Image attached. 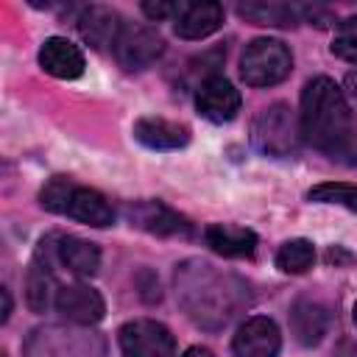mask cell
<instances>
[{
    "mask_svg": "<svg viewBox=\"0 0 357 357\" xmlns=\"http://www.w3.org/2000/svg\"><path fill=\"white\" fill-rule=\"evenodd\" d=\"M298 123H301V137L312 148L326 153L332 162L349 167L357 165V128L351 123L349 103L332 78L318 75L307 81L301 92Z\"/></svg>",
    "mask_w": 357,
    "mask_h": 357,
    "instance_id": "6da1fadb",
    "label": "cell"
},
{
    "mask_svg": "<svg viewBox=\"0 0 357 357\" xmlns=\"http://www.w3.org/2000/svg\"><path fill=\"white\" fill-rule=\"evenodd\" d=\"M293 70V53L279 39H254L240 56V78L248 86L282 84Z\"/></svg>",
    "mask_w": 357,
    "mask_h": 357,
    "instance_id": "7a4b0ae2",
    "label": "cell"
},
{
    "mask_svg": "<svg viewBox=\"0 0 357 357\" xmlns=\"http://www.w3.org/2000/svg\"><path fill=\"white\" fill-rule=\"evenodd\" d=\"M254 145L268 156H287L296 151L301 137V123L296 120L293 109L284 103H273L259 112L251 128Z\"/></svg>",
    "mask_w": 357,
    "mask_h": 357,
    "instance_id": "3957f363",
    "label": "cell"
},
{
    "mask_svg": "<svg viewBox=\"0 0 357 357\" xmlns=\"http://www.w3.org/2000/svg\"><path fill=\"white\" fill-rule=\"evenodd\" d=\"M120 349L126 357H173L176 340L165 324L139 318L120 326Z\"/></svg>",
    "mask_w": 357,
    "mask_h": 357,
    "instance_id": "277c9868",
    "label": "cell"
},
{
    "mask_svg": "<svg viewBox=\"0 0 357 357\" xmlns=\"http://www.w3.org/2000/svg\"><path fill=\"white\" fill-rule=\"evenodd\" d=\"M162 50H165V39L151 25H123L114 42V56L126 70L151 67L162 56Z\"/></svg>",
    "mask_w": 357,
    "mask_h": 357,
    "instance_id": "5b68a950",
    "label": "cell"
},
{
    "mask_svg": "<svg viewBox=\"0 0 357 357\" xmlns=\"http://www.w3.org/2000/svg\"><path fill=\"white\" fill-rule=\"evenodd\" d=\"M128 220L131 226L159 234V237H187L192 231L190 220L178 215L176 209L165 206L162 201H137L128 206Z\"/></svg>",
    "mask_w": 357,
    "mask_h": 357,
    "instance_id": "8992f818",
    "label": "cell"
},
{
    "mask_svg": "<svg viewBox=\"0 0 357 357\" xmlns=\"http://www.w3.org/2000/svg\"><path fill=\"white\" fill-rule=\"evenodd\" d=\"M195 106H198L201 117H206L212 123H229L240 112V92L223 75H209L206 81L198 84Z\"/></svg>",
    "mask_w": 357,
    "mask_h": 357,
    "instance_id": "52a82bcc",
    "label": "cell"
},
{
    "mask_svg": "<svg viewBox=\"0 0 357 357\" xmlns=\"http://www.w3.org/2000/svg\"><path fill=\"white\" fill-rule=\"evenodd\" d=\"M231 349L234 357H279L282 349L279 326L265 315H254L237 329Z\"/></svg>",
    "mask_w": 357,
    "mask_h": 357,
    "instance_id": "ba28073f",
    "label": "cell"
},
{
    "mask_svg": "<svg viewBox=\"0 0 357 357\" xmlns=\"http://www.w3.org/2000/svg\"><path fill=\"white\" fill-rule=\"evenodd\" d=\"M39 64L47 75L53 78H64V81H73V78H81L84 75V53L78 45H73L70 39L64 36H50L45 39V45L39 47Z\"/></svg>",
    "mask_w": 357,
    "mask_h": 357,
    "instance_id": "9c48e42d",
    "label": "cell"
},
{
    "mask_svg": "<svg viewBox=\"0 0 357 357\" xmlns=\"http://www.w3.org/2000/svg\"><path fill=\"white\" fill-rule=\"evenodd\" d=\"M56 310L75 324H98L106 312L100 293L89 284H67L56 290Z\"/></svg>",
    "mask_w": 357,
    "mask_h": 357,
    "instance_id": "30bf717a",
    "label": "cell"
},
{
    "mask_svg": "<svg viewBox=\"0 0 357 357\" xmlns=\"http://www.w3.org/2000/svg\"><path fill=\"white\" fill-rule=\"evenodd\" d=\"M134 139L151 151H178L190 142V128L165 117H139L134 123Z\"/></svg>",
    "mask_w": 357,
    "mask_h": 357,
    "instance_id": "8fae6325",
    "label": "cell"
},
{
    "mask_svg": "<svg viewBox=\"0 0 357 357\" xmlns=\"http://www.w3.org/2000/svg\"><path fill=\"white\" fill-rule=\"evenodd\" d=\"M64 215H70V218H75V220H81L86 226H95V229H103V226H112L114 223L112 204L98 190L81 187V184H73L70 198H67V206H64Z\"/></svg>",
    "mask_w": 357,
    "mask_h": 357,
    "instance_id": "7c38bea8",
    "label": "cell"
},
{
    "mask_svg": "<svg viewBox=\"0 0 357 357\" xmlns=\"http://www.w3.org/2000/svg\"><path fill=\"white\" fill-rule=\"evenodd\" d=\"M223 25V6L220 3H192L184 6L176 17V36L181 39H206Z\"/></svg>",
    "mask_w": 357,
    "mask_h": 357,
    "instance_id": "4fadbf2b",
    "label": "cell"
},
{
    "mask_svg": "<svg viewBox=\"0 0 357 357\" xmlns=\"http://www.w3.org/2000/svg\"><path fill=\"white\" fill-rule=\"evenodd\" d=\"M78 31L84 36V42H89L95 50H103V47H114L123 25H120V17L117 11L106 8V6H89L84 8V14L78 17Z\"/></svg>",
    "mask_w": 357,
    "mask_h": 357,
    "instance_id": "5bb4252c",
    "label": "cell"
},
{
    "mask_svg": "<svg viewBox=\"0 0 357 357\" xmlns=\"http://www.w3.org/2000/svg\"><path fill=\"white\" fill-rule=\"evenodd\" d=\"M290 329L301 346H318L329 329V312L324 304L301 298L290 310Z\"/></svg>",
    "mask_w": 357,
    "mask_h": 357,
    "instance_id": "9a60e30c",
    "label": "cell"
},
{
    "mask_svg": "<svg viewBox=\"0 0 357 357\" xmlns=\"http://www.w3.org/2000/svg\"><path fill=\"white\" fill-rule=\"evenodd\" d=\"M206 245L220 254V257H251L257 251V234L251 229H243V226H226V223H212L206 231Z\"/></svg>",
    "mask_w": 357,
    "mask_h": 357,
    "instance_id": "2e32d148",
    "label": "cell"
},
{
    "mask_svg": "<svg viewBox=\"0 0 357 357\" xmlns=\"http://www.w3.org/2000/svg\"><path fill=\"white\" fill-rule=\"evenodd\" d=\"M59 262L75 276H92L100 268V251L95 243L81 237H61L56 245Z\"/></svg>",
    "mask_w": 357,
    "mask_h": 357,
    "instance_id": "e0dca14e",
    "label": "cell"
},
{
    "mask_svg": "<svg viewBox=\"0 0 357 357\" xmlns=\"http://www.w3.org/2000/svg\"><path fill=\"white\" fill-rule=\"evenodd\" d=\"M237 14L254 25H273V28H290L298 20V8L287 3H243L237 6Z\"/></svg>",
    "mask_w": 357,
    "mask_h": 357,
    "instance_id": "ac0fdd59",
    "label": "cell"
},
{
    "mask_svg": "<svg viewBox=\"0 0 357 357\" xmlns=\"http://www.w3.org/2000/svg\"><path fill=\"white\" fill-rule=\"evenodd\" d=\"M315 262V245L310 240H287L276 251V268L282 273H307Z\"/></svg>",
    "mask_w": 357,
    "mask_h": 357,
    "instance_id": "d6986e66",
    "label": "cell"
},
{
    "mask_svg": "<svg viewBox=\"0 0 357 357\" xmlns=\"http://www.w3.org/2000/svg\"><path fill=\"white\" fill-rule=\"evenodd\" d=\"M310 201L315 204H337V206H346L349 212H357V187L354 184H340V181H326V184H318L307 192Z\"/></svg>",
    "mask_w": 357,
    "mask_h": 357,
    "instance_id": "ffe728a7",
    "label": "cell"
},
{
    "mask_svg": "<svg viewBox=\"0 0 357 357\" xmlns=\"http://www.w3.org/2000/svg\"><path fill=\"white\" fill-rule=\"evenodd\" d=\"M70 190H73V181L67 176H56L45 184V190L39 192V204L47 209V212H56V215H64V206H67V198H70Z\"/></svg>",
    "mask_w": 357,
    "mask_h": 357,
    "instance_id": "44dd1931",
    "label": "cell"
},
{
    "mask_svg": "<svg viewBox=\"0 0 357 357\" xmlns=\"http://www.w3.org/2000/svg\"><path fill=\"white\" fill-rule=\"evenodd\" d=\"M332 53L337 59H343V61H357V14L346 17L337 25V33H335V42H332Z\"/></svg>",
    "mask_w": 357,
    "mask_h": 357,
    "instance_id": "7402d4cb",
    "label": "cell"
},
{
    "mask_svg": "<svg viewBox=\"0 0 357 357\" xmlns=\"http://www.w3.org/2000/svg\"><path fill=\"white\" fill-rule=\"evenodd\" d=\"M47 287H50L47 268L33 265V271L28 276V301H31L33 310H45V304H47Z\"/></svg>",
    "mask_w": 357,
    "mask_h": 357,
    "instance_id": "603a6c76",
    "label": "cell"
},
{
    "mask_svg": "<svg viewBox=\"0 0 357 357\" xmlns=\"http://www.w3.org/2000/svg\"><path fill=\"white\" fill-rule=\"evenodd\" d=\"M181 8H184V3H142L145 17H151V20H165V17H173V14L178 17Z\"/></svg>",
    "mask_w": 357,
    "mask_h": 357,
    "instance_id": "cb8c5ba5",
    "label": "cell"
},
{
    "mask_svg": "<svg viewBox=\"0 0 357 357\" xmlns=\"http://www.w3.org/2000/svg\"><path fill=\"white\" fill-rule=\"evenodd\" d=\"M335 357H357V340H340Z\"/></svg>",
    "mask_w": 357,
    "mask_h": 357,
    "instance_id": "d4e9b609",
    "label": "cell"
},
{
    "mask_svg": "<svg viewBox=\"0 0 357 357\" xmlns=\"http://www.w3.org/2000/svg\"><path fill=\"white\" fill-rule=\"evenodd\" d=\"M181 357H215L209 349H204V346H192V349H187Z\"/></svg>",
    "mask_w": 357,
    "mask_h": 357,
    "instance_id": "484cf974",
    "label": "cell"
},
{
    "mask_svg": "<svg viewBox=\"0 0 357 357\" xmlns=\"http://www.w3.org/2000/svg\"><path fill=\"white\" fill-rule=\"evenodd\" d=\"M346 89L351 92V98H357V70H351V73L346 75Z\"/></svg>",
    "mask_w": 357,
    "mask_h": 357,
    "instance_id": "4316f807",
    "label": "cell"
},
{
    "mask_svg": "<svg viewBox=\"0 0 357 357\" xmlns=\"http://www.w3.org/2000/svg\"><path fill=\"white\" fill-rule=\"evenodd\" d=\"M8 312H11V298H8V290H3V321L8 318Z\"/></svg>",
    "mask_w": 357,
    "mask_h": 357,
    "instance_id": "83f0119b",
    "label": "cell"
},
{
    "mask_svg": "<svg viewBox=\"0 0 357 357\" xmlns=\"http://www.w3.org/2000/svg\"><path fill=\"white\" fill-rule=\"evenodd\" d=\"M351 315H354V324H357V304H354V312Z\"/></svg>",
    "mask_w": 357,
    "mask_h": 357,
    "instance_id": "f1b7e54d",
    "label": "cell"
}]
</instances>
